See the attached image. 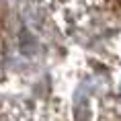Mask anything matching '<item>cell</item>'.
Segmentation results:
<instances>
[{
    "label": "cell",
    "instance_id": "1",
    "mask_svg": "<svg viewBox=\"0 0 121 121\" xmlns=\"http://www.w3.org/2000/svg\"><path fill=\"white\" fill-rule=\"evenodd\" d=\"M0 121H23L19 113V107L13 105V103L0 101Z\"/></svg>",
    "mask_w": 121,
    "mask_h": 121
}]
</instances>
